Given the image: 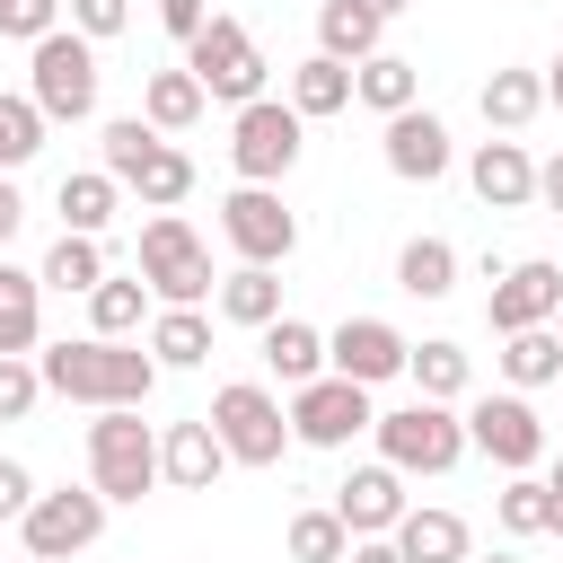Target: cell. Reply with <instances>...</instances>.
<instances>
[{"mask_svg": "<svg viewBox=\"0 0 563 563\" xmlns=\"http://www.w3.org/2000/svg\"><path fill=\"white\" fill-rule=\"evenodd\" d=\"M396 545H405V563H466V554H475V528H466L457 510H422V501H413V510L396 519Z\"/></svg>", "mask_w": 563, "mask_h": 563, "instance_id": "obj_22", "label": "cell"}, {"mask_svg": "<svg viewBox=\"0 0 563 563\" xmlns=\"http://www.w3.org/2000/svg\"><path fill=\"white\" fill-rule=\"evenodd\" d=\"M352 106H369L378 123L405 114V106H422V62H405V53H369V62H352Z\"/></svg>", "mask_w": 563, "mask_h": 563, "instance_id": "obj_20", "label": "cell"}, {"mask_svg": "<svg viewBox=\"0 0 563 563\" xmlns=\"http://www.w3.org/2000/svg\"><path fill=\"white\" fill-rule=\"evenodd\" d=\"M106 493L97 484H53V493H35L26 501V519H18V545L35 554V563H70V554H88L97 537H106Z\"/></svg>", "mask_w": 563, "mask_h": 563, "instance_id": "obj_9", "label": "cell"}, {"mask_svg": "<svg viewBox=\"0 0 563 563\" xmlns=\"http://www.w3.org/2000/svg\"><path fill=\"white\" fill-rule=\"evenodd\" d=\"M369 422H378V405H369V387L343 378V369L290 387V440H299V449H352Z\"/></svg>", "mask_w": 563, "mask_h": 563, "instance_id": "obj_10", "label": "cell"}, {"mask_svg": "<svg viewBox=\"0 0 563 563\" xmlns=\"http://www.w3.org/2000/svg\"><path fill=\"white\" fill-rule=\"evenodd\" d=\"M18 563H35V554H18Z\"/></svg>", "mask_w": 563, "mask_h": 563, "instance_id": "obj_52", "label": "cell"}, {"mask_svg": "<svg viewBox=\"0 0 563 563\" xmlns=\"http://www.w3.org/2000/svg\"><path fill=\"white\" fill-rule=\"evenodd\" d=\"M141 325H150V282H141V273H106V282L88 290V334L132 343Z\"/></svg>", "mask_w": 563, "mask_h": 563, "instance_id": "obj_30", "label": "cell"}, {"mask_svg": "<svg viewBox=\"0 0 563 563\" xmlns=\"http://www.w3.org/2000/svg\"><path fill=\"white\" fill-rule=\"evenodd\" d=\"M554 387H563V378H554Z\"/></svg>", "mask_w": 563, "mask_h": 563, "instance_id": "obj_53", "label": "cell"}, {"mask_svg": "<svg viewBox=\"0 0 563 563\" xmlns=\"http://www.w3.org/2000/svg\"><path fill=\"white\" fill-rule=\"evenodd\" d=\"M62 9H70V0H0V35L35 44V35H53V26H62Z\"/></svg>", "mask_w": 563, "mask_h": 563, "instance_id": "obj_40", "label": "cell"}, {"mask_svg": "<svg viewBox=\"0 0 563 563\" xmlns=\"http://www.w3.org/2000/svg\"><path fill=\"white\" fill-rule=\"evenodd\" d=\"M369 9H378V18H405V9H413V0H369Z\"/></svg>", "mask_w": 563, "mask_h": 563, "instance_id": "obj_48", "label": "cell"}, {"mask_svg": "<svg viewBox=\"0 0 563 563\" xmlns=\"http://www.w3.org/2000/svg\"><path fill=\"white\" fill-rule=\"evenodd\" d=\"M396 290L405 299H449L457 290V246L449 238H405L396 246Z\"/></svg>", "mask_w": 563, "mask_h": 563, "instance_id": "obj_32", "label": "cell"}, {"mask_svg": "<svg viewBox=\"0 0 563 563\" xmlns=\"http://www.w3.org/2000/svg\"><path fill=\"white\" fill-rule=\"evenodd\" d=\"M405 361H413V343H405L387 317H343V325L325 334V369H343V378H361V387L405 378Z\"/></svg>", "mask_w": 563, "mask_h": 563, "instance_id": "obj_16", "label": "cell"}, {"mask_svg": "<svg viewBox=\"0 0 563 563\" xmlns=\"http://www.w3.org/2000/svg\"><path fill=\"white\" fill-rule=\"evenodd\" d=\"M44 132H53V123H44L35 97H0V176H18V167L44 150Z\"/></svg>", "mask_w": 563, "mask_h": 563, "instance_id": "obj_38", "label": "cell"}, {"mask_svg": "<svg viewBox=\"0 0 563 563\" xmlns=\"http://www.w3.org/2000/svg\"><path fill=\"white\" fill-rule=\"evenodd\" d=\"M18 220H26V194H18V185H9V176H0V246H9V238H18Z\"/></svg>", "mask_w": 563, "mask_h": 563, "instance_id": "obj_46", "label": "cell"}, {"mask_svg": "<svg viewBox=\"0 0 563 563\" xmlns=\"http://www.w3.org/2000/svg\"><path fill=\"white\" fill-rule=\"evenodd\" d=\"M35 369H44V396H70V405H150V387H158V352L132 334V343H114V334H62V343H44L35 352Z\"/></svg>", "mask_w": 563, "mask_h": 563, "instance_id": "obj_1", "label": "cell"}, {"mask_svg": "<svg viewBox=\"0 0 563 563\" xmlns=\"http://www.w3.org/2000/svg\"><path fill=\"white\" fill-rule=\"evenodd\" d=\"M97 88H106V70H97V44L79 26H53L26 44V97L44 106V123H88Z\"/></svg>", "mask_w": 563, "mask_h": 563, "instance_id": "obj_3", "label": "cell"}, {"mask_svg": "<svg viewBox=\"0 0 563 563\" xmlns=\"http://www.w3.org/2000/svg\"><path fill=\"white\" fill-rule=\"evenodd\" d=\"M264 369H273L282 387L325 378V334H317L308 317H273V325H264Z\"/></svg>", "mask_w": 563, "mask_h": 563, "instance_id": "obj_25", "label": "cell"}, {"mask_svg": "<svg viewBox=\"0 0 563 563\" xmlns=\"http://www.w3.org/2000/svg\"><path fill=\"white\" fill-rule=\"evenodd\" d=\"M545 510H554V493H545V475H537V466H528V475H501L493 519H501L510 537H545Z\"/></svg>", "mask_w": 563, "mask_h": 563, "instance_id": "obj_37", "label": "cell"}, {"mask_svg": "<svg viewBox=\"0 0 563 563\" xmlns=\"http://www.w3.org/2000/svg\"><path fill=\"white\" fill-rule=\"evenodd\" d=\"M202 106H211V88H202V79H194L185 62H176V70H150V79H141V114H150L158 132H194V123H202Z\"/></svg>", "mask_w": 563, "mask_h": 563, "instance_id": "obj_26", "label": "cell"}, {"mask_svg": "<svg viewBox=\"0 0 563 563\" xmlns=\"http://www.w3.org/2000/svg\"><path fill=\"white\" fill-rule=\"evenodd\" d=\"M158 475H167L176 493H211V484L229 475V440L211 431V413H185V422L158 431Z\"/></svg>", "mask_w": 563, "mask_h": 563, "instance_id": "obj_18", "label": "cell"}, {"mask_svg": "<svg viewBox=\"0 0 563 563\" xmlns=\"http://www.w3.org/2000/svg\"><path fill=\"white\" fill-rule=\"evenodd\" d=\"M545 493H554V501H563V457H554V466H545Z\"/></svg>", "mask_w": 563, "mask_h": 563, "instance_id": "obj_49", "label": "cell"}, {"mask_svg": "<svg viewBox=\"0 0 563 563\" xmlns=\"http://www.w3.org/2000/svg\"><path fill=\"white\" fill-rule=\"evenodd\" d=\"M501 378L528 396V387H554L563 378V334L554 325H519V334H501Z\"/></svg>", "mask_w": 563, "mask_h": 563, "instance_id": "obj_34", "label": "cell"}, {"mask_svg": "<svg viewBox=\"0 0 563 563\" xmlns=\"http://www.w3.org/2000/svg\"><path fill=\"white\" fill-rule=\"evenodd\" d=\"M317 53L369 62V53H387V18H378L369 0H325V9H317Z\"/></svg>", "mask_w": 563, "mask_h": 563, "instance_id": "obj_21", "label": "cell"}, {"mask_svg": "<svg viewBox=\"0 0 563 563\" xmlns=\"http://www.w3.org/2000/svg\"><path fill=\"white\" fill-rule=\"evenodd\" d=\"M70 26H79L88 44H106V35L132 26V0H70Z\"/></svg>", "mask_w": 563, "mask_h": 563, "instance_id": "obj_41", "label": "cell"}, {"mask_svg": "<svg viewBox=\"0 0 563 563\" xmlns=\"http://www.w3.org/2000/svg\"><path fill=\"white\" fill-rule=\"evenodd\" d=\"M220 238H229L238 264H290L299 255V211L273 185H238V194H220Z\"/></svg>", "mask_w": 563, "mask_h": 563, "instance_id": "obj_11", "label": "cell"}, {"mask_svg": "<svg viewBox=\"0 0 563 563\" xmlns=\"http://www.w3.org/2000/svg\"><path fill=\"white\" fill-rule=\"evenodd\" d=\"M35 396H44L35 352H0V422H26V413H35Z\"/></svg>", "mask_w": 563, "mask_h": 563, "instance_id": "obj_39", "label": "cell"}, {"mask_svg": "<svg viewBox=\"0 0 563 563\" xmlns=\"http://www.w3.org/2000/svg\"><path fill=\"white\" fill-rule=\"evenodd\" d=\"M466 440L501 466V475H528L537 457H545V422H537V405L519 396V387H501V396H475L466 405Z\"/></svg>", "mask_w": 563, "mask_h": 563, "instance_id": "obj_13", "label": "cell"}, {"mask_svg": "<svg viewBox=\"0 0 563 563\" xmlns=\"http://www.w3.org/2000/svg\"><path fill=\"white\" fill-rule=\"evenodd\" d=\"M545 106H563V53H554V70H545Z\"/></svg>", "mask_w": 563, "mask_h": 563, "instance_id": "obj_47", "label": "cell"}, {"mask_svg": "<svg viewBox=\"0 0 563 563\" xmlns=\"http://www.w3.org/2000/svg\"><path fill=\"white\" fill-rule=\"evenodd\" d=\"M35 493H44V484H35L18 457H0V519H26V501H35Z\"/></svg>", "mask_w": 563, "mask_h": 563, "instance_id": "obj_43", "label": "cell"}, {"mask_svg": "<svg viewBox=\"0 0 563 563\" xmlns=\"http://www.w3.org/2000/svg\"><path fill=\"white\" fill-rule=\"evenodd\" d=\"M290 563H343L352 554V528H343V510L334 501H317V510H290Z\"/></svg>", "mask_w": 563, "mask_h": 563, "instance_id": "obj_36", "label": "cell"}, {"mask_svg": "<svg viewBox=\"0 0 563 563\" xmlns=\"http://www.w3.org/2000/svg\"><path fill=\"white\" fill-rule=\"evenodd\" d=\"M466 185H475L484 211H528V202H537V158H528L510 132H493V141L466 150Z\"/></svg>", "mask_w": 563, "mask_h": 563, "instance_id": "obj_17", "label": "cell"}, {"mask_svg": "<svg viewBox=\"0 0 563 563\" xmlns=\"http://www.w3.org/2000/svg\"><path fill=\"white\" fill-rule=\"evenodd\" d=\"M334 510H343L352 537H396V519L413 510V501H405V466H387V457H378V466H352V475L334 484Z\"/></svg>", "mask_w": 563, "mask_h": 563, "instance_id": "obj_19", "label": "cell"}, {"mask_svg": "<svg viewBox=\"0 0 563 563\" xmlns=\"http://www.w3.org/2000/svg\"><path fill=\"white\" fill-rule=\"evenodd\" d=\"M405 378H413V396H440V405H457V396L475 387V361H466V343H449V334H431V343H413V361H405Z\"/></svg>", "mask_w": 563, "mask_h": 563, "instance_id": "obj_33", "label": "cell"}, {"mask_svg": "<svg viewBox=\"0 0 563 563\" xmlns=\"http://www.w3.org/2000/svg\"><path fill=\"white\" fill-rule=\"evenodd\" d=\"M0 352H44V273L0 255Z\"/></svg>", "mask_w": 563, "mask_h": 563, "instance_id": "obj_23", "label": "cell"}, {"mask_svg": "<svg viewBox=\"0 0 563 563\" xmlns=\"http://www.w3.org/2000/svg\"><path fill=\"white\" fill-rule=\"evenodd\" d=\"M537 202H545V211H554V220H563V150H554V158H545V167H537Z\"/></svg>", "mask_w": 563, "mask_h": 563, "instance_id": "obj_45", "label": "cell"}, {"mask_svg": "<svg viewBox=\"0 0 563 563\" xmlns=\"http://www.w3.org/2000/svg\"><path fill=\"white\" fill-rule=\"evenodd\" d=\"M554 308H563V264H554V255H519V264L484 290V325H493V334L554 325Z\"/></svg>", "mask_w": 563, "mask_h": 563, "instance_id": "obj_14", "label": "cell"}, {"mask_svg": "<svg viewBox=\"0 0 563 563\" xmlns=\"http://www.w3.org/2000/svg\"><path fill=\"white\" fill-rule=\"evenodd\" d=\"M290 106H299L308 123L343 114V106H352V62H334V53H308V62H290Z\"/></svg>", "mask_w": 563, "mask_h": 563, "instance_id": "obj_31", "label": "cell"}, {"mask_svg": "<svg viewBox=\"0 0 563 563\" xmlns=\"http://www.w3.org/2000/svg\"><path fill=\"white\" fill-rule=\"evenodd\" d=\"M475 106H484L493 132H528V123L545 114V70H493V79L475 88Z\"/></svg>", "mask_w": 563, "mask_h": 563, "instance_id": "obj_27", "label": "cell"}, {"mask_svg": "<svg viewBox=\"0 0 563 563\" xmlns=\"http://www.w3.org/2000/svg\"><path fill=\"white\" fill-rule=\"evenodd\" d=\"M150 352H158V369H202L211 361V317L202 308H158L150 317Z\"/></svg>", "mask_w": 563, "mask_h": 563, "instance_id": "obj_35", "label": "cell"}, {"mask_svg": "<svg viewBox=\"0 0 563 563\" xmlns=\"http://www.w3.org/2000/svg\"><path fill=\"white\" fill-rule=\"evenodd\" d=\"M220 317L229 325H246V334H264L273 317H282V282H273V264H238V273H220Z\"/></svg>", "mask_w": 563, "mask_h": 563, "instance_id": "obj_29", "label": "cell"}, {"mask_svg": "<svg viewBox=\"0 0 563 563\" xmlns=\"http://www.w3.org/2000/svg\"><path fill=\"white\" fill-rule=\"evenodd\" d=\"M141 282H150V299H158V308H202V299L220 290L211 246L194 238V220H185V211H150V220H141Z\"/></svg>", "mask_w": 563, "mask_h": 563, "instance_id": "obj_5", "label": "cell"}, {"mask_svg": "<svg viewBox=\"0 0 563 563\" xmlns=\"http://www.w3.org/2000/svg\"><path fill=\"white\" fill-rule=\"evenodd\" d=\"M378 158H387V176H405V185H440V176L457 167V141H449V123H440L431 106H405V114H387Z\"/></svg>", "mask_w": 563, "mask_h": 563, "instance_id": "obj_15", "label": "cell"}, {"mask_svg": "<svg viewBox=\"0 0 563 563\" xmlns=\"http://www.w3.org/2000/svg\"><path fill=\"white\" fill-rule=\"evenodd\" d=\"M211 431L229 440V466H282L290 449V405L264 378H229L211 387Z\"/></svg>", "mask_w": 563, "mask_h": 563, "instance_id": "obj_8", "label": "cell"}, {"mask_svg": "<svg viewBox=\"0 0 563 563\" xmlns=\"http://www.w3.org/2000/svg\"><path fill=\"white\" fill-rule=\"evenodd\" d=\"M299 150H308V114L290 97H255V106L229 114V167H238V185H282L299 167Z\"/></svg>", "mask_w": 563, "mask_h": 563, "instance_id": "obj_7", "label": "cell"}, {"mask_svg": "<svg viewBox=\"0 0 563 563\" xmlns=\"http://www.w3.org/2000/svg\"><path fill=\"white\" fill-rule=\"evenodd\" d=\"M343 563H405V545H396V537H352Z\"/></svg>", "mask_w": 563, "mask_h": 563, "instance_id": "obj_44", "label": "cell"}, {"mask_svg": "<svg viewBox=\"0 0 563 563\" xmlns=\"http://www.w3.org/2000/svg\"><path fill=\"white\" fill-rule=\"evenodd\" d=\"M369 440H378V457L387 466H405V475H449L475 440H466V413L457 405H440V396H413V405H396V413H378L369 422Z\"/></svg>", "mask_w": 563, "mask_h": 563, "instance_id": "obj_6", "label": "cell"}, {"mask_svg": "<svg viewBox=\"0 0 563 563\" xmlns=\"http://www.w3.org/2000/svg\"><path fill=\"white\" fill-rule=\"evenodd\" d=\"M88 484L106 501H141V493L167 484L158 475V431L141 422V405H97V422H88Z\"/></svg>", "mask_w": 563, "mask_h": 563, "instance_id": "obj_4", "label": "cell"}, {"mask_svg": "<svg viewBox=\"0 0 563 563\" xmlns=\"http://www.w3.org/2000/svg\"><path fill=\"white\" fill-rule=\"evenodd\" d=\"M97 167H106L141 211H176V202L194 194V158H185L150 114H114V123L97 132Z\"/></svg>", "mask_w": 563, "mask_h": 563, "instance_id": "obj_2", "label": "cell"}, {"mask_svg": "<svg viewBox=\"0 0 563 563\" xmlns=\"http://www.w3.org/2000/svg\"><path fill=\"white\" fill-rule=\"evenodd\" d=\"M466 563H519V554H510V545H493V554H466Z\"/></svg>", "mask_w": 563, "mask_h": 563, "instance_id": "obj_50", "label": "cell"}, {"mask_svg": "<svg viewBox=\"0 0 563 563\" xmlns=\"http://www.w3.org/2000/svg\"><path fill=\"white\" fill-rule=\"evenodd\" d=\"M158 26H167L176 44H194V35L211 26V0H158Z\"/></svg>", "mask_w": 563, "mask_h": 563, "instance_id": "obj_42", "label": "cell"}, {"mask_svg": "<svg viewBox=\"0 0 563 563\" xmlns=\"http://www.w3.org/2000/svg\"><path fill=\"white\" fill-rule=\"evenodd\" d=\"M554 334H563V308H554Z\"/></svg>", "mask_w": 563, "mask_h": 563, "instance_id": "obj_51", "label": "cell"}, {"mask_svg": "<svg viewBox=\"0 0 563 563\" xmlns=\"http://www.w3.org/2000/svg\"><path fill=\"white\" fill-rule=\"evenodd\" d=\"M53 211H62V229H88V238H106V220L123 211V185H114L106 167H70V176L53 185Z\"/></svg>", "mask_w": 563, "mask_h": 563, "instance_id": "obj_24", "label": "cell"}, {"mask_svg": "<svg viewBox=\"0 0 563 563\" xmlns=\"http://www.w3.org/2000/svg\"><path fill=\"white\" fill-rule=\"evenodd\" d=\"M35 273H44V290H62V299H88V290L106 282V246H97L88 229H62V238L44 246Z\"/></svg>", "mask_w": 563, "mask_h": 563, "instance_id": "obj_28", "label": "cell"}, {"mask_svg": "<svg viewBox=\"0 0 563 563\" xmlns=\"http://www.w3.org/2000/svg\"><path fill=\"white\" fill-rule=\"evenodd\" d=\"M185 70H194L220 106H255V97H264V53H255V35H246L238 18H220V9H211V26L185 44Z\"/></svg>", "mask_w": 563, "mask_h": 563, "instance_id": "obj_12", "label": "cell"}]
</instances>
